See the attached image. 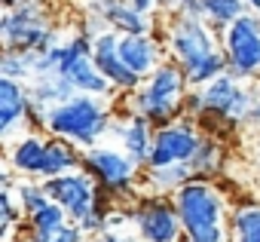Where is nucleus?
I'll return each instance as SVG.
<instances>
[{"label":"nucleus","mask_w":260,"mask_h":242,"mask_svg":"<svg viewBox=\"0 0 260 242\" xmlns=\"http://www.w3.org/2000/svg\"><path fill=\"white\" fill-rule=\"evenodd\" d=\"M166 46L190 86H208L226 74V55L214 46V31L199 16H175L166 28Z\"/></svg>","instance_id":"1"},{"label":"nucleus","mask_w":260,"mask_h":242,"mask_svg":"<svg viewBox=\"0 0 260 242\" xmlns=\"http://www.w3.org/2000/svg\"><path fill=\"white\" fill-rule=\"evenodd\" d=\"M172 199L187 242H226V199L211 181L193 178Z\"/></svg>","instance_id":"2"},{"label":"nucleus","mask_w":260,"mask_h":242,"mask_svg":"<svg viewBox=\"0 0 260 242\" xmlns=\"http://www.w3.org/2000/svg\"><path fill=\"white\" fill-rule=\"evenodd\" d=\"M37 126L49 129L52 138L71 141L74 147L92 150L98 144V138L113 126L110 110L104 107V98H92V95H74L71 101L46 110Z\"/></svg>","instance_id":"3"},{"label":"nucleus","mask_w":260,"mask_h":242,"mask_svg":"<svg viewBox=\"0 0 260 242\" xmlns=\"http://www.w3.org/2000/svg\"><path fill=\"white\" fill-rule=\"evenodd\" d=\"M187 95L190 92H187V77H184L181 65L178 62H166L132 92L128 107H132L135 116H144L150 126L162 129V126L178 123Z\"/></svg>","instance_id":"4"},{"label":"nucleus","mask_w":260,"mask_h":242,"mask_svg":"<svg viewBox=\"0 0 260 242\" xmlns=\"http://www.w3.org/2000/svg\"><path fill=\"white\" fill-rule=\"evenodd\" d=\"M43 190L52 202H58L68 215L71 224H77L83 233H101L107 227V215L98 208V181L86 172H68L61 178H49L43 181Z\"/></svg>","instance_id":"5"},{"label":"nucleus","mask_w":260,"mask_h":242,"mask_svg":"<svg viewBox=\"0 0 260 242\" xmlns=\"http://www.w3.org/2000/svg\"><path fill=\"white\" fill-rule=\"evenodd\" d=\"M0 37H4V49L46 52L58 46V34L46 25L40 0H22L19 7L7 10V16L0 19Z\"/></svg>","instance_id":"6"},{"label":"nucleus","mask_w":260,"mask_h":242,"mask_svg":"<svg viewBox=\"0 0 260 242\" xmlns=\"http://www.w3.org/2000/svg\"><path fill=\"white\" fill-rule=\"evenodd\" d=\"M58 74L74 86L77 95H92V98L113 95V86L101 77V71L92 62V37L86 31L74 34L58 46Z\"/></svg>","instance_id":"7"},{"label":"nucleus","mask_w":260,"mask_h":242,"mask_svg":"<svg viewBox=\"0 0 260 242\" xmlns=\"http://www.w3.org/2000/svg\"><path fill=\"white\" fill-rule=\"evenodd\" d=\"M223 55H226V74L236 80H254L260 77V16L245 13L223 31Z\"/></svg>","instance_id":"8"},{"label":"nucleus","mask_w":260,"mask_h":242,"mask_svg":"<svg viewBox=\"0 0 260 242\" xmlns=\"http://www.w3.org/2000/svg\"><path fill=\"white\" fill-rule=\"evenodd\" d=\"M132 221L138 227V242H187L178 205L169 196H141L132 208Z\"/></svg>","instance_id":"9"},{"label":"nucleus","mask_w":260,"mask_h":242,"mask_svg":"<svg viewBox=\"0 0 260 242\" xmlns=\"http://www.w3.org/2000/svg\"><path fill=\"white\" fill-rule=\"evenodd\" d=\"M199 92H202L205 110L223 116L226 123H242V119L254 116L257 98H260V92H254L251 86H245L242 80H236V77H230V74L211 80V83L202 86Z\"/></svg>","instance_id":"10"},{"label":"nucleus","mask_w":260,"mask_h":242,"mask_svg":"<svg viewBox=\"0 0 260 242\" xmlns=\"http://www.w3.org/2000/svg\"><path fill=\"white\" fill-rule=\"evenodd\" d=\"M83 169L113 196H122L125 190H132V181L138 175V163L113 147H92L83 150Z\"/></svg>","instance_id":"11"},{"label":"nucleus","mask_w":260,"mask_h":242,"mask_svg":"<svg viewBox=\"0 0 260 242\" xmlns=\"http://www.w3.org/2000/svg\"><path fill=\"white\" fill-rule=\"evenodd\" d=\"M202 144V135L196 132L193 123L178 119L172 126L156 129L153 135V150L147 160V169H166V166H190V160L196 157Z\"/></svg>","instance_id":"12"},{"label":"nucleus","mask_w":260,"mask_h":242,"mask_svg":"<svg viewBox=\"0 0 260 242\" xmlns=\"http://www.w3.org/2000/svg\"><path fill=\"white\" fill-rule=\"evenodd\" d=\"M92 62L101 71V77L113 86V89H125V92H135L144 80L128 71L122 55H119V34L116 31H101L98 37H92Z\"/></svg>","instance_id":"13"},{"label":"nucleus","mask_w":260,"mask_h":242,"mask_svg":"<svg viewBox=\"0 0 260 242\" xmlns=\"http://www.w3.org/2000/svg\"><path fill=\"white\" fill-rule=\"evenodd\" d=\"M34 113L31 89H25L16 80H0V135L10 138L19 126H25Z\"/></svg>","instance_id":"14"},{"label":"nucleus","mask_w":260,"mask_h":242,"mask_svg":"<svg viewBox=\"0 0 260 242\" xmlns=\"http://www.w3.org/2000/svg\"><path fill=\"white\" fill-rule=\"evenodd\" d=\"M119 55L128 71H135L141 80H147L162 62V46L153 34H125L119 37Z\"/></svg>","instance_id":"15"},{"label":"nucleus","mask_w":260,"mask_h":242,"mask_svg":"<svg viewBox=\"0 0 260 242\" xmlns=\"http://www.w3.org/2000/svg\"><path fill=\"white\" fill-rule=\"evenodd\" d=\"M89 10L95 19L107 22L113 31H119V37L125 34H150V19L138 16L128 0H89Z\"/></svg>","instance_id":"16"},{"label":"nucleus","mask_w":260,"mask_h":242,"mask_svg":"<svg viewBox=\"0 0 260 242\" xmlns=\"http://www.w3.org/2000/svg\"><path fill=\"white\" fill-rule=\"evenodd\" d=\"M110 129L119 132V141H122V154H128L138 166H147L150 160V150H153V126L147 123L144 116H135L128 113L122 123H113Z\"/></svg>","instance_id":"17"},{"label":"nucleus","mask_w":260,"mask_h":242,"mask_svg":"<svg viewBox=\"0 0 260 242\" xmlns=\"http://www.w3.org/2000/svg\"><path fill=\"white\" fill-rule=\"evenodd\" d=\"M80 166H83V154L71 141H61V138H49L46 141V154H43V166H40V178L43 181L61 178L68 172H77Z\"/></svg>","instance_id":"18"},{"label":"nucleus","mask_w":260,"mask_h":242,"mask_svg":"<svg viewBox=\"0 0 260 242\" xmlns=\"http://www.w3.org/2000/svg\"><path fill=\"white\" fill-rule=\"evenodd\" d=\"M43 154H46V141L40 135H34V132L22 135L10 147V169L19 172V175H40Z\"/></svg>","instance_id":"19"},{"label":"nucleus","mask_w":260,"mask_h":242,"mask_svg":"<svg viewBox=\"0 0 260 242\" xmlns=\"http://www.w3.org/2000/svg\"><path fill=\"white\" fill-rule=\"evenodd\" d=\"M193 16L205 19L214 31H226L236 19L245 16V0H196Z\"/></svg>","instance_id":"20"},{"label":"nucleus","mask_w":260,"mask_h":242,"mask_svg":"<svg viewBox=\"0 0 260 242\" xmlns=\"http://www.w3.org/2000/svg\"><path fill=\"white\" fill-rule=\"evenodd\" d=\"M68 227V215H64V208L58 205V202H46V205H40L37 211H31L28 215V230H31V242H46L49 236H55V233H61Z\"/></svg>","instance_id":"21"},{"label":"nucleus","mask_w":260,"mask_h":242,"mask_svg":"<svg viewBox=\"0 0 260 242\" xmlns=\"http://www.w3.org/2000/svg\"><path fill=\"white\" fill-rule=\"evenodd\" d=\"M187 181H193L190 166H166V169H147V187L153 196H175Z\"/></svg>","instance_id":"22"},{"label":"nucleus","mask_w":260,"mask_h":242,"mask_svg":"<svg viewBox=\"0 0 260 242\" xmlns=\"http://www.w3.org/2000/svg\"><path fill=\"white\" fill-rule=\"evenodd\" d=\"M233 242H260V202H245L233 211L230 221Z\"/></svg>","instance_id":"23"},{"label":"nucleus","mask_w":260,"mask_h":242,"mask_svg":"<svg viewBox=\"0 0 260 242\" xmlns=\"http://www.w3.org/2000/svg\"><path fill=\"white\" fill-rule=\"evenodd\" d=\"M37 55L40 52H25V49H4V62H0V74L7 80L25 83L28 77L37 74Z\"/></svg>","instance_id":"24"},{"label":"nucleus","mask_w":260,"mask_h":242,"mask_svg":"<svg viewBox=\"0 0 260 242\" xmlns=\"http://www.w3.org/2000/svg\"><path fill=\"white\" fill-rule=\"evenodd\" d=\"M220 160H223V154H220V141H214V138H202L196 157L190 160V172H193V178H205V181H208V175L220 172Z\"/></svg>","instance_id":"25"},{"label":"nucleus","mask_w":260,"mask_h":242,"mask_svg":"<svg viewBox=\"0 0 260 242\" xmlns=\"http://www.w3.org/2000/svg\"><path fill=\"white\" fill-rule=\"evenodd\" d=\"M16 199H19V205H22V215L28 218L31 211H37L40 205H46L49 202V196H46V190H43V184H31V181H22L16 190Z\"/></svg>","instance_id":"26"},{"label":"nucleus","mask_w":260,"mask_h":242,"mask_svg":"<svg viewBox=\"0 0 260 242\" xmlns=\"http://www.w3.org/2000/svg\"><path fill=\"white\" fill-rule=\"evenodd\" d=\"M0 236H4V242H10L13 239V227L19 224V208H16V202H13V190H4L0 193Z\"/></svg>","instance_id":"27"},{"label":"nucleus","mask_w":260,"mask_h":242,"mask_svg":"<svg viewBox=\"0 0 260 242\" xmlns=\"http://www.w3.org/2000/svg\"><path fill=\"white\" fill-rule=\"evenodd\" d=\"M159 7L172 10V16H193V7H196V0H159Z\"/></svg>","instance_id":"28"},{"label":"nucleus","mask_w":260,"mask_h":242,"mask_svg":"<svg viewBox=\"0 0 260 242\" xmlns=\"http://www.w3.org/2000/svg\"><path fill=\"white\" fill-rule=\"evenodd\" d=\"M46 242H83V230L77 227V224H68L61 233H55V236H49Z\"/></svg>","instance_id":"29"},{"label":"nucleus","mask_w":260,"mask_h":242,"mask_svg":"<svg viewBox=\"0 0 260 242\" xmlns=\"http://www.w3.org/2000/svg\"><path fill=\"white\" fill-rule=\"evenodd\" d=\"M128 7H132L138 16H150L159 7V0H128Z\"/></svg>","instance_id":"30"},{"label":"nucleus","mask_w":260,"mask_h":242,"mask_svg":"<svg viewBox=\"0 0 260 242\" xmlns=\"http://www.w3.org/2000/svg\"><path fill=\"white\" fill-rule=\"evenodd\" d=\"M101 242H138V239L128 236V233H122V236H119V233H110V230L104 227V230H101Z\"/></svg>","instance_id":"31"},{"label":"nucleus","mask_w":260,"mask_h":242,"mask_svg":"<svg viewBox=\"0 0 260 242\" xmlns=\"http://www.w3.org/2000/svg\"><path fill=\"white\" fill-rule=\"evenodd\" d=\"M245 7H248L251 13H260V0H245Z\"/></svg>","instance_id":"32"},{"label":"nucleus","mask_w":260,"mask_h":242,"mask_svg":"<svg viewBox=\"0 0 260 242\" xmlns=\"http://www.w3.org/2000/svg\"><path fill=\"white\" fill-rule=\"evenodd\" d=\"M19 4H22V0H4V7H7V10H13V7H19Z\"/></svg>","instance_id":"33"},{"label":"nucleus","mask_w":260,"mask_h":242,"mask_svg":"<svg viewBox=\"0 0 260 242\" xmlns=\"http://www.w3.org/2000/svg\"><path fill=\"white\" fill-rule=\"evenodd\" d=\"M254 119H260V98H257V110H254Z\"/></svg>","instance_id":"34"},{"label":"nucleus","mask_w":260,"mask_h":242,"mask_svg":"<svg viewBox=\"0 0 260 242\" xmlns=\"http://www.w3.org/2000/svg\"><path fill=\"white\" fill-rule=\"evenodd\" d=\"M10 242H31V239H10Z\"/></svg>","instance_id":"35"}]
</instances>
